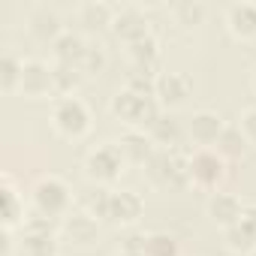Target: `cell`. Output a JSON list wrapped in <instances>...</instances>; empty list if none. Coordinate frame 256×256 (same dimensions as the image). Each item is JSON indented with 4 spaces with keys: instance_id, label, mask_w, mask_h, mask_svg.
<instances>
[{
    "instance_id": "cell-1",
    "label": "cell",
    "mask_w": 256,
    "mask_h": 256,
    "mask_svg": "<svg viewBox=\"0 0 256 256\" xmlns=\"http://www.w3.org/2000/svg\"><path fill=\"white\" fill-rule=\"evenodd\" d=\"M108 108H112V114H114L118 120L130 124V126H145V130L163 114L157 96H145V94H136V90H130V88H120V90L112 96Z\"/></svg>"
},
{
    "instance_id": "cell-2",
    "label": "cell",
    "mask_w": 256,
    "mask_h": 256,
    "mask_svg": "<svg viewBox=\"0 0 256 256\" xmlns=\"http://www.w3.org/2000/svg\"><path fill=\"white\" fill-rule=\"evenodd\" d=\"M52 126L66 139H82L90 130V108L78 96H58L52 106Z\"/></svg>"
},
{
    "instance_id": "cell-3",
    "label": "cell",
    "mask_w": 256,
    "mask_h": 256,
    "mask_svg": "<svg viewBox=\"0 0 256 256\" xmlns=\"http://www.w3.org/2000/svg\"><path fill=\"white\" fill-rule=\"evenodd\" d=\"M148 175L154 184L178 190L190 184V157H184L178 148H160L148 163Z\"/></svg>"
},
{
    "instance_id": "cell-4",
    "label": "cell",
    "mask_w": 256,
    "mask_h": 256,
    "mask_svg": "<svg viewBox=\"0 0 256 256\" xmlns=\"http://www.w3.org/2000/svg\"><path fill=\"white\" fill-rule=\"evenodd\" d=\"M70 202H72V190H70V184L64 181V178H58V175H46V178H40L36 181V187H34V205H36V214H42V217H66L70 214Z\"/></svg>"
},
{
    "instance_id": "cell-5",
    "label": "cell",
    "mask_w": 256,
    "mask_h": 256,
    "mask_svg": "<svg viewBox=\"0 0 256 256\" xmlns=\"http://www.w3.org/2000/svg\"><path fill=\"white\" fill-rule=\"evenodd\" d=\"M124 154L118 148V142H106V145H96L94 151H88L84 157V175L96 184H108L114 181L120 172H124Z\"/></svg>"
},
{
    "instance_id": "cell-6",
    "label": "cell",
    "mask_w": 256,
    "mask_h": 256,
    "mask_svg": "<svg viewBox=\"0 0 256 256\" xmlns=\"http://www.w3.org/2000/svg\"><path fill=\"white\" fill-rule=\"evenodd\" d=\"M226 175V163L217 151L211 148H202L190 157V181L199 184V187H217Z\"/></svg>"
},
{
    "instance_id": "cell-7",
    "label": "cell",
    "mask_w": 256,
    "mask_h": 256,
    "mask_svg": "<svg viewBox=\"0 0 256 256\" xmlns=\"http://www.w3.org/2000/svg\"><path fill=\"white\" fill-rule=\"evenodd\" d=\"M18 90L30 100H40V96H48L54 94V78H52V66L46 60H24V70H22V82H18Z\"/></svg>"
},
{
    "instance_id": "cell-8",
    "label": "cell",
    "mask_w": 256,
    "mask_h": 256,
    "mask_svg": "<svg viewBox=\"0 0 256 256\" xmlns=\"http://www.w3.org/2000/svg\"><path fill=\"white\" fill-rule=\"evenodd\" d=\"M112 34L130 46V42L148 36V34H151V24H148V18H145L136 6H124V10H118L114 18H112Z\"/></svg>"
},
{
    "instance_id": "cell-9",
    "label": "cell",
    "mask_w": 256,
    "mask_h": 256,
    "mask_svg": "<svg viewBox=\"0 0 256 256\" xmlns=\"http://www.w3.org/2000/svg\"><path fill=\"white\" fill-rule=\"evenodd\" d=\"M190 90H193V82H190V76L187 72H175V70H169V72H160L157 76V100H160V106H181L187 96H190Z\"/></svg>"
},
{
    "instance_id": "cell-10",
    "label": "cell",
    "mask_w": 256,
    "mask_h": 256,
    "mask_svg": "<svg viewBox=\"0 0 256 256\" xmlns=\"http://www.w3.org/2000/svg\"><path fill=\"white\" fill-rule=\"evenodd\" d=\"M145 205L139 199V193L133 190H112V202H108V220L118 226H130L142 217Z\"/></svg>"
},
{
    "instance_id": "cell-11",
    "label": "cell",
    "mask_w": 256,
    "mask_h": 256,
    "mask_svg": "<svg viewBox=\"0 0 256 256\" xmlns=\"http://www.w3.org/2000/svg\"><path fill=\"white\" fill-rule=\"evenodd\" d=\"M205 211H208V217H211L217 226L229 229V226H235V223L241 220L244 205H241V199H238L235 193H211Z\"/></svg>"
},
{
    "instance_id": "cell-12",
    "label": "cell",
    "mask_w": 256,
    "mask_h": 256,
    "mask_svg": "<svg viewBox=\"0 0 256 256\" xmlns=\"http://www.w3.org/2000/svg\"><path fill=\"white\" fill-rule=\"evenodd\" d=\"M126 54H130V60H133V70L160 76V70H157V64H160V40L154 34L130 42V46H126Z\"/></svg>"
},
{
    "instance_id": "cell-13",
    "label": "cell",
    "mask_w": 256,
    "mask_h": 256,
    "mask_svg": "<svg viewBox=\"0 0 256 256\" xmlns=\"http://www.w3.org/2000/svg\"><path fill=\"white\" fill-rule=\"evenodd\" d=\"M187 130H190L193 142H199V145H217V139H220L223 130H226V124H223V118H220L217 112L202 108V112H196V114L190 118Z\"/></svg>"
},
{
    "instance_id": "cell-14",
    "label": "cell",
    "mask_w": 256,
    "mask_h": 256,
    "mask_svg": "<svg viewBox=\"0 0 256 256\" xmlns=\"http://www.w3.org/2000/svg\"><path fill=\"white\" fill-rule=\"evenodd\" d=\"M118 148H120V154H124V160H130V163H151V157L157 154L154 151V142H151V136L148 133H142V130H126L120 139H118Z\"/></svg>"
},
{
    "instance_id": "cell-15",
    "label": "cell",
    "mask_w": 256,
    "mask_h": 256,
    "mask_svg": "<svg viewBox=\"0 0 256 256\" xmlns=\"http://www.w3.org/2000/svg\"><path fill=\"white\" fill-rule=\"evenodd\" d=\"M28 30H30V36H36L40 42H54V40L64 34L58 12L48 10V6H36V10L28 16Z\"/></svg>"
},
{
    "instance_id": "cell-16",
    "label": "cell",
    "mask_w": 256,
    "mask_h": 256,
    "mask_svg": "<svg viewBox=\"0 0 256 256\" xmlns=\"http://www.w3.org/2000/svg\"><path fill=\"white\" fill-rule=\"evenodd\" d=\"M226 24L235 36L253 40L256 36V4H232L226 10Z\"/></svg>"
},
{
    "instance_id": "cell-17",
    "label": "cell",
    "mask_w": 256,
    "mask_h": 256,
    "mask_svg": "<svg viewBox=\"0 0 256 256\" xmlns=\"http://www.w3.org/2000/svg\"><path fill=\"white\" fill-rule=\"evenodd\" d=\"M64 232H66V238H72L76 244H90L94 238H96V232H100V226H96V217H90L88 211H70L66 217H64Z\"/></svg>"
},
{
    "instance_id": "cell-18",
    "label": "cell",
    "mask_w": 256,
    "mask_h": 256,
    "mask_svg": "<svg viewBox=\"0 0 256 256\" xmlns=\"http://www.w3.org/2000/svg\"><path fill=\"white\" fill-rule=\"evenodd\" d=\"M84 48H88V42H84L78 34H72V30H64V34L52 42L54 64H72V66H78V60H82Z\"/></svg>"
},
{
    "instance_id": "cell-19",
    "label": "cell",
    "mask_w": 256,
    "mask_h": 256,
    "mask_svg": "<svg viewBox=\"0 0 256 256\" xmlns=\"http://www.w3.org/2000/svg\"><path fill=\"white\" fill-rule=\"evenodd\" d=\"M0 205H4V211H0V217H4V229H16L24 217V202L18 196V190L12 187V181L4 175V190H0Z\"/></svg>"
},
{
    "instance_id": "cell-20",
    "label": "cell",
    "mask_w": 256,
    "mask_h": 256,
    "mask_svg": "<svg viewBox=\"0 0 256 256\" xmlns=\"http://www.w3.org/2000/svg\"><path fill=\"white\" fill-rule=\"evenodd\" d=\"M148 136H151V142L160 145V148H175L178 139H181V124H178L172 114H160V118L148 126Z\"/></svg>"
},
{
    "instance_id": "cell-21",
    "label": "cell",
    "mask_w": 256,
    "mask_h": 256,
    "mask_svg": "<svg viewBox=\"0 0 256 256\" xmlns=\"http://www.w3.org/2000/svg\"><path fill=\"white\" fill-rule=\"evenodd\" d=\"M52 78H54V94L58 96H72V90L82 82V70L72 64H52Z\"/></svg>"
},
{
    "instance_id": "cell-22",
    "label": "cell",
    "mask_w": 256,
    "mask_h": 256,
    "mask_svg": "<svg viewBox=\"0 0 256 256\" xmlns=\"http://www.w3.org/2000/svg\"><path fill=\"white\" fill-rule=\"evenodd\" d=\"M22 70H24V60L16 52H4V54H0V88H4L6 94L10 90H18Z\"/></svg>"
},
{
    "instance_id": "cell-23",
    "label": "cell",
    "mask_w": 256,
    "mask_h": 256,
    "mask_svg": "<svg viewBox=\"0 0 256 256\" xmlns=\"http://www.w3.org/2000/svg\"><path fill=\"white\" fill-rule=\"evenodd\" d=\"M78 18H82V24H88V28H102V24H112L114 10H112L108 4H102V0H88V4L78 6Z\"/></svg>"
},
{
    "instance_id": "cell-24",
    "label": "cell",
    "mask_w": 256,
    "mask_h": 256,
    "mask_svg": "<svg viewBox=\"0 0 256 256\" xmlns=\"http://www.w3.org/2000/svg\"><path fill=\"white\" fill-rule=\"evenodd\" d=\"M217 151H220V157H241L247 151V139H244V133H241L238 124L223 130V136L217 139Z\"/></svg>"
},
{
    "instance_id": "cell-25",
    "label": "cell",
    "mask_w": 256,
    "mask_h": 256,
    "mask_svg": "<svg viewBox=\"0 0 256 256\" xmlns=\"http://www.w3.org/2000/svg\"><path fill=\"white\" fill-rule=\"evenodd\" d=\"M172 18L184 28H193L205 18V6L199 0H178V4H172Z\"/></svg>"
},
{
    "instance_id": "cell-26",
    "label": "cell",
    "mask_w": 256,
    "mask_h": 256,
    "mask_svg": "<svg viewBox=\"0 0 256 256\" xmlns=\"http://www.w3.org/2000/svg\"><path fill=\"white\" fill-rule=\"evenodd\" d=\"M223 241H226V247H229L232 253H253V250H256V238H253L241 223L223 229Z\"/></svg>"
},
{
    "instance_id": "cell-27",
    "label": "cell",
    "mask_w": 256,
    "mask_h": 256,
    "mask_svg": "<svg viewBox=\"0 0 256 256\" xmlns=\"http://www.w3.org/2000/svg\"><path fill=\"white\" fill-rule=\"evenodd\" d=\"M145 256H178V241L172 235H166V232H151Z\"/></svg>"
},
{
    "instance_id": "cell-28",
    "label": "cell",
    "mask_w": 256,
    "mask_h": 256,
    "mask_svg": "<svg viewBox=\"0 0 256 256\" xmlns=\"http://www.w3.org/2000/svg\"><path fill=\"white\" fill-rule=\"evenodd\" d=\"M78 70H82V76H100L106 70V52H102V46H88L84 54H82V60H78Z\"/></svg>"
},
{
    "instance_id": "cell-29",
    "label": "cell",
    "mask_w": 256,
    "mask_h": 256,
    "mask_svg": "<svg viewBox=\"0 0 256 256\" xmlns=\"http://www.w3.org/2000/svg\"><path fill=\"white\" fill-rule=\"evenodd\" d=\"M108 202H112V190L96 187V190H90V193L84 196V211H88L90 217H106V220H108Z\"/></svg>"
},
{
    "instance_id": "cell-30",
    "label": "cell",
    "mask_w": 256,
    "mask_h": 256,
    "mask_svg": "<svg viewBox=\"0 0 256 256\" xmlns=\"http://www.w3.org/2000/svg\"><path fill=\"white\" fill-rule=\"evenodd\" d=\"M145 247H148V235L133 232V235H126V238H124L120 253H130V256H145Z\"/></svg>"
},
{
    "instance_id": "cell-31",
    "label": "cell",
    "mask_w": 256,
    "mask_h": 256,
    "mask_svg": "<svg viewBox=\"0 0 256 256\" xmlns=\"http://www.w3.org/2000/svg\"><path fill=\"white\" fill-rule=\"evenodd\" d=\"M238 120H241L238 126H241V133H244V139L256 145V106H253V108H244Z\"/></svg>"
},
{
    "instance_id": "cell-32",
    "label": "cell",
    "mask_w": 256,
    "mask_h": 256,
    "mask_svg": "<svg viewBox=\"0 0 256 256\" xmlns=\"http://www.w3.org/2000/svg\"><path fill=\"white\" fill-rule=\"evenodd\" d=\"M253 238H256V205H244V211H241V220H238Z\"/></svg>"
},
{
    "instance_id": "cell-33",
    "label": "cell",
    "mask_w": 256,
    "mask_h": 256,
    "mask_svg": "<svg viewBox=\"0 0 256 256\" xmlns=\"http://www.w3.org/2000/svg\"><path fill=\"white\" fill-rule=\"evenodd\" d=\"M253 90H256V70H253Z\"/></svg>"
},
{
    "instance_id": "cell-34",
    "label": "cell",
    "mask_w": 256,
    "mask_h": 256,
    "mask_svg": "<svg viewBox=\"0 0 256 256\" xmlns=\"http://www.w3.org/2000/svg\"><path fill=\"white\" fill-rule=\"evenodd\" d=\"M120 256H130V253H120Z\"/></svg>"
},
{
    "instance_id": "cell-35",
    "label": "cell",
    "mask_w": 256,
    "mask_h": 256,
    "mask_svg": "<svg viewBox=\"0 0 256 256\" xmlns=\"http://www.w3.org/2000/svg\"><path fill=\"white\" fill-rule=\"evenodd\" d=\"M250 256H256V250H253V253H250Z\"/></svg>"
}]
</instances>
